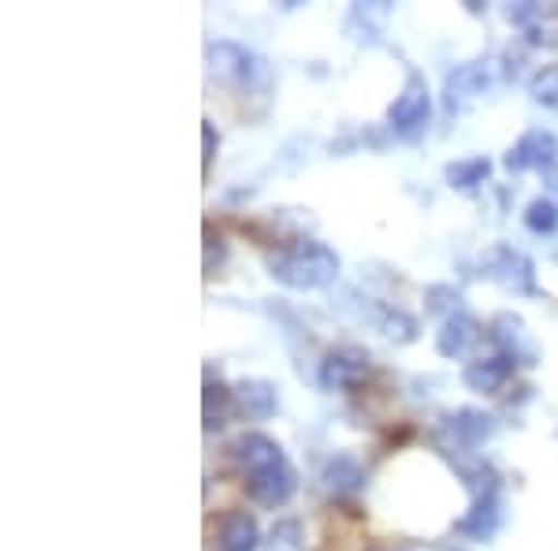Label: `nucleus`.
<instances>
[{
	"label": "nucleus",
	"mask_w": 558,
	"mask_h": 551,
	"mask_svg": "<svg viewBox=\"0 0 558 551\" xmlns=\"http://www.w3.org/2000/svg\"><path fill=\"white\" fill-rule=\"evenodd\" d=\"M228 455H231V463L239 466L246 495L257 507L279 511L299 492V474H294L291 458H287L283 444L268 436V432H260V429L239 432L228 444Z\"/></svg>",
	"instance_id": "f257e3e1"
},
{
	"label": "nucleus",
	"mask_w": 558,
	"mask_h": 551,
	"mask_svg": "<svg viewBox=\"0 0 558 551\" xmlns=\"http://www.w3.org/2000/svg\"><path fill=\"white\" fill-rule=\"evenodd\" d=\"M268 273L291 291H320L343 273V257L320 239H299L268 257Z\"/></svg>",
	"instance_id": "f03ea898"
},
{
	"label": "nucleus",
	"mask_w": 558,
	"mask_h": 551,
	"mask_svg": "<svg viewBox=\"0 0 558 551\" xmlns=\"http://www.w3.org/2000/svg\"><path fill=\"white\" fill-rule=\"evenodd\" d=\"M205 68H209L213 83L235 89V94H268V86H272L268 60L239 41L205 45Z\"/></svg>",
	"instance_id": "7ed1b4c3"
},
{
	"label": "nucleus",
	"mask_w": 558,
	"mask_h": 551,
	"mask_svg": "<svg viewBox=\"0 0 558 551\" xmlns=\"http://www.w3.org/2000/svg\"><path fill=\"white\" fill-rule=\"evenodd\" d=\"M514 79V64L507 57H481L470 64H458L444 79V108L447 112H462L481 97L495 94Z\"/></svg>",
	"instance_id": "20e7f679"
},
{
	"label": "nucleus",
	"mask_w": 558,
	"mask_h": 551,
	"mask_svg": "<svg viewBox=\"0 0 558 551\" xmlns=\"http://www.w3.org/2000/svg\"><path fill=\"white\" fill-rule=\"evenodd\" d=\"M432 123V94H428V83L421 71H410L407 83H402L399 97L387 108V131L395 134L399 142H417L425 139Z\"/></svg>",
	"instance_id": "39448f33"
},
{
	"label": "nucleus",
	"mask_w": 558,
	"mask_h": 551,
	"mask_svg": "<svg viewBox=\"0 0 558 551\" xmlns=\"http://www.w3.org/2000/svg\"><path fill=\"white\" fill-rule=\"evenodd\" d=\"M465 484L473 488V503L462 518L454 522L458 537H470V540H488L495 529H499V481L488 466H473L462 469Z\"/></svg>",
	"instance_id": "423d86ee"
},
{
	"label": "nucleus",
	"mask_w": 558,
	"mask_h": 551,
	"mask_svg": "<svg viewBox=\"0 0 558 551\" xmlns=\"http://www.w3.org/2000/svg\"><path fill=\"white\" fill-rule=\"evenodd\" d=\"M481 276L499 284L502 291L514 295H536V265L525 250L510 247V242H492L481 254Z\"/></svg>",
	"instance_id": "0eeeda50"
},
{
	"label": "nucleus",
	"mask_w": 558,
	"mask_h": 551,
	"mask_svg": "<svg viewBox=\"0 0 558 551\" xmlns=\"http://www.w3.org/2000/svg\"><path fill=\"white\" fill-rule=\"evenodd\" d=\"M368 376H373V358H368V350L357 347V343L331 347L328 355L320 358V369H317V384L324 392H354Z\"/></svg>",
	"instance_id": "6e6552de"
},
{
	"label": "nucleus",
	"mask_w": 558,
	"mask_h": 551,
	"mask_svg": "<svg viewBox=\"0 0 558 551\" xmlns=\"http://www.w3.org/2000/svg\"><path fill=\"white\" fill-rule=\"evenodd\" d=\"M507 171H551L558 165V134L547 128L525 131L502 157Z\"/></svg>",
	"instance_id": "1a4fd4ad"
},
{
	"label": "nucleus",
	"mask_w": 558,
	"mask_h": 551,
	"mask_svg": "<svg viewBox=\"0 0 558 551\" xmlns=\"http://www.w3.org/2000/svg\"><path fill=\"white\" fill-rule=\"evenodd\" d=\"M488 339H492L495 355H507L510 361H518V366H536V358H539L536 339L525 332V321H521L518 313H499L488 328Z\"/></svg>",
	"instance_id": "9d476101"
},
{
	"label": "nucleus",
	"mask_w": 558,
	"mask_h": 551,
	"mask_svg": "<svg viewBox=\"0 0 558 551\" xmlns=\"http://www.w3.org/2000/svg\"><path fill=\"white\" fill-rule=\"evenodd\" d=\"M518 361H510L507 355H488V358H476L470 366L462 369V384L470 387L476 395H499L502 387L510 384L514 376Z\"/></svg>",
	"instance_id": "9b49d317"
},
{
	"label": "nucleus",
	"mask_w": 558,
	"mask_h": 551,
	"mask_svg": "<svg viewBox=\"0 0 558 551\" xmlns=\"http://www.w3.org/2000/svg\"><path fill=\"white\" fill-rule=\"evenodd\" d=\"M481 343V324L470 313H451L436 328V355L439 358H465Z\"/></svg>",
	"instance_id": "f8f14e48"
},
{
	"label": "nucleus",
	"mask_w": 558,
	"mask_h": 551,
	"mask_svg": "<svg viewBox=\"0 0 558 551\" xmlns=\"http://www.w3.org/2000/svg\"><path fill=\"white\" fill-rule=\"evenodd\" d=\"M362 318L391 343H413V339H417V321H413L407 310H399V306L380 302V298H365Z\"/></svg>",
	"instance_id": "ddd939ff"
},
{
	"label": "nucleus",
	"mask_w": 558,
	"mask_h": 551,
	"mask_svg": "<svg viewBox=\"0 0 558 551\" xmlns=\"http://www.w3.org/2000/svg\"><path fill=\"white\" fill-rule=\"evenodd\" d=\"M279 406L276 384L272 381H260V376H246V381L235 384V410L239 418L246 421H268Z\"/></svg>",
	"instance_id": "4468645a"
},
{
	"label": "nucleus",
	"mask_w": 558,
	"mask_h": 551,
	"mask_svg": "<svg viewBox=\"0 0 558 551\" xmlns=\"http://www.w3.org/2000/svg\"><path fill=\"white\" fill-rule=\"evenodd\" d=\"M260 544V529L257 518L246 511H228L220 518V540H216V551H257Z\"/></svg>",
	"instance_id": "2eb2a0df"
},
{
	"label": "nucleus",
	"mask_w": 558,
	"mask_h": 551,
	"mask_svg": "<svg viewBox=\"0 0 558 551\" xmlns=\"http://www.w3.org/2000/svg\"><path fill=\"white\" fill-rule=\"evenodd\" d=\"M235 410V387H228L220 376L205 373V395H202V424L205 432H216L223 429Z\"/></svg>",
	"instance_id": "dca6fc26"
},
{
	"label": "nucleus",
	"mask_w": 558,
	"mask_h": 551,
	"mask_svg": "<svg viewBox=\"0 0 558 551\" xmlns=\"http://www.w3.org/2000/svg\"><path fill=\"white\" fill-rule=\"evenodd\" d=\"M444 432H451L458 451H470V447L481 444V440L492 436V432H495V418H488V414H481V410H458V414L447 418Z\"/></svg>",
	"instance_id": "f3484780"
},
{
	"label": "nucleus",
	"mask_w": 558,
	"mask_h": 551,
	"mask_svg": "<svg viewBox=\"0 0 558 551\" xmlns=\"http://www.w3.org/2000/svg\"><path fill=\"white\" fill-rule=\"evenodd\" d=\"M320 481L328 484L336 495H347V492H357V488H362L365 474H362V466H357L350 455H336V458H328V466H324Z\"/></svg>",
	"instance_id": "a211bd4d"
},
{
	"label": "nucleus",
	"mask_w": 558,
	"mask_h": 551,
	"mask_svg": "<svg viewBox=\"0 0 558 551\" xmlns=\"http://www.w3.org/2000/svg\"><path fill=\"white\" fill-rule=\"evenodd\" d=\"M488 176H492L488 157H462V160H451V165L444 168V179L454 187V191H476Z\"/></svg>",
	"instance_id": "6ab92c4d"
},
{
	"label": "nucleus",
	"mask_w": 558,
	"mask_h": 551,
	"mask_svg": "<svg viewBox=\"0 0 558 551\" xmlns=\"http://www.w3.org/2000/svg\"><path fill=\"white\" fill-rule=\"evenodd\" d=\"M521 220H525V228L533 235H555L558 231V205L551 197H533V202L525 205V213H521Z\"/></svg>",
	"instance_id": "aec40b11"
},
{
	"label": "nucleus",
	"mask_w": 558,
	"mask_h": 551,
	"mask_svg": "<svg viewBox=\"0 0 558 551\" xmlns=\"http://www.w3.org/2000/svg\"><path fill=\"white\" fill-rule=\"evenodd\" d=\"M529 97L544 108H558V60L555 64H544L529 79Z\"/></svg>",
	"instance_id": "412c9836"
},
{
	"label": "nucleus",
	"mask_w": 558,
	"mask_h": 551,
	"mask_svg": "<svg viewBox=\"0 0 558 551\" xmlns=\"http://www.w3.org/2000/svg\"><path fill=\"white\" fill-rule=\"evenodd\" d=\"M525 34H529V41H533V45H558V23L547 20L544 12H539L536 20L525 26Z\"/></svg>",
	"instance_id": "4be33fe9"
},
{
	"label": "nucleus",
	"mask_w": 558,
	"mask_h": 551,
	"mask_svg": "<svg viewBox=\"0 0 558 551\" xmlns=\"http://www.w3.org/2000/svg\"><path fill=\"white\" fill-rule=\"evenodd\" d=\"M216 149H220V134H216V123L213 120H202V171H205V176L213 171Z\"/></svg>",
	"instance_id": "5701e85b"
},
{
	"label": "nucleus",
	"mask_w": 558,
	"mask_h": 551,
	"mask_svg": "<svg viewBox=\"0 0 558 551\" xmlns=\"http://www.w3.org/2000/svg\"><path fill=\"white\" fill-rule=\"evenodd\" d=\"M223 254H228L223 239H220V235H213V228H205V268L213 273V265H220Z\"/></svg>",
	"instance_id": "b1692460"
},
{
	"label": "nucleus",
	"mask_w": 558,
	"mask_h": 551,
	"mask_svg": "<svg viewBox=\"0 0 558 551\" xmlns=\"http://www.w3.org/2000/svg\"><path fill=\"white\" fill-rule=\"evenodd\" d=\"M399 551H447V548H421V544H413V548H399Z\"/></svg>",
	"instance_id": "393cba45"
},
{
	"label": "nucleus",
	"mask_w": 558,
	"mask_h": 551,
	"mask_svg": "<svg viewBox=\"0 0 558 551\" xmlns=\"http://www.w3.org/2000/svg\"><path fill=\"white\" fill-rule=\"evenodd\" d=\"M555 187H558V176H555Z\"/></svg>",
	"instance_id": "a878e982"
}]
</instances>
